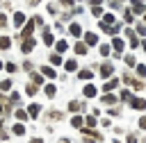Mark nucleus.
Listing matches in <instances>:
<instances>
[{
  "label": "nucleus",
  "instance_id": "nucleus-1",
  "mask_svg": "<svg viewBox=\"0 0 146 143\" xmlns=\"http://www.w3.org/2000/svg\"><path fill=\"white\" fill-rule=\"evenodd\" d=\"M23 23H25V14L16 11V14H14V27H16V30H21V27H23Z\"/></svg>",
  "mask_w": 146,
  "mask_h": 143
},
{
  "label": "nucleus",
  "instance_id": "nucleus-2",
  "mask_svg": "<svg viewBox=\"0 0 146 143\" xmlns=\"http://www.w3.org/2000/svg\"><path fill=\"white\" fill-rule=\"evenodd\" d=\"M84 41H87V45H96V43H98V34L87 32V34H84Z\"/></svg>",
  "mask_w": 146,
  "mask_h": 143
},
{
  "label": "nucleus",
  "instance_id": "nucleus-3",
  "mask_svg": "<svg viewBox=\"0 0 146 143\" xmlns=\"http://www.w3.org/2000/svg\"><path fill=\"white\" fill-rule=\"evenodd\" d=\"M68 32H71L73 36H80V34H82V30H80V25H78V23H71V27H68Z\"/></svg>",
  "mask_w": 146,
  "mask_h": 143
},
{
  "label": "nucleus",
  "instance_id": "nucleus-4",
  "mask_svg": "<svg viewBox=\"0 0 146 143\" xmlns=\"http://www.w3.org/2000/svg\"><path fill=\"white\" fill-rule=\"evenodd\" d=\"M52 41H55V39H52V34H50L48 30H43V43H46V45H52Z\"/></svg>",
  "mask_w": 146,
  "mask_h": 143
},
{
  "label": "nucleus",
  "instance_id": "nucleus-5",
  "mask_svg": "<svg viewBox=\"0 0 146 143\" xmlns=\"http://www.w3.org/2000/svg\"><path fill=\"white\" fill-rule=\"evenodd\" d=\"M32 48H34V41H32V39H27V41H25V43L21 45V50H23V52H30Z\"/></svg>",
  "mask_w": 146,
  "mask_h": 143
},
{
  "label": "nucleus",
  "instance_id": "nucleus-6",
  "mask_svg": "<svg viewBox=\"0 0 146 143\" xmlns=\"http://www.w3.org/2000/svg\"><path fill=\"white\" fill-rule=\"evenodd\" d=\"M9 43H11V41H9L7 36H0V48H2V50H7V48H9Z\"/></svg>",
  "mask_w": 146,
  "mask_h": 143
},
{
  "label": "nucleus",
  "instance_id": "nucleus-7",
  "mask_svg": "<svg viewBox=\"0 0 146 143\" xmlns=\"http://www.w3.org/2000/svg\"><path fill=\"white\" fill-rule=\"evenodd\" d=\"M50 61H52V64L57 66V64H62V57H59L57 52H52V54H50Z\"/></svg>",
  "mask_w": 146,
  "mask_h": 143
},
{
  "label": "nucleus",
  "instance_id": "nucleus-8",
  "mask_svg": "<svg viewBox=\"0 0 146 143\" xmlns=\"http://www.w3.org/2000/svg\"><path fill=\"white\" fill-rule=\"evenodd\" d=\"M75 52H78V54H84V52H87V45L78 43V45H75Z\"/></svg>",
  "mask_w": 146,
  "mask_h": 143
},
{
  "label": "nucleus",
  "instance_id": "nucleus-9",
  "mask_svg": "<svg viewBox=\"0 0 146 143\" xmlns=\"http://www.w3.org/2000/svg\"><path fill=\"white\" fill-rule=\"evenodd\" d=\"M110 73H112V64H103V75L107 77Z\"/></svg>",
  "mask_w": 146,
  "mask_h": 143
},
{
  "label": "nucleus",
  "instance_id": "nucleus-10",
  "mask_svg": "<svg viewBox=\"0 0 146 143\" xmlns=\"http://www.w3.org/2000/svg\"><path fill=\"white\" fill-rule=\"evenodd\" d=\"M48 14H57V2H50L48 5Z\"/></svg>",
  "mask_w": 146,
  "mask_h": 143
},
{
  "label": "nucleus",
  "instance_id": "nucleus-11",
  "mask_svg": "<svg viewBox=\"0 0 146 143\" xmlns=\"http://www.w3.org/2000/svg\"><path fill=\"white\" fill-rule=\"evenodd\" d=\"M103 23H114V16L112 14H103Z\"/></svg>",
  "mask_w": 146,
  "mask_h": 143
},
{
  "label": "nucleus",
  "instance_id": "nucleus-12",
  "mask_svg": "<svg viewBox=\"0 0 146 143\" xmlns=\"http://www.w3.org/2000/svg\"><path fill=\"white\" fill-rule=\"evenodd\" d=\"M112 45H114L116 50H121V48H123V41H121V39H114V41H112Z\"/></svg>",
  "mask_w": 146,
  "mask_h": 143
},
{
  "label": "nucleus",
  "instance_id": "nucleus-13",
  "mask_svg": "<svg viewBox=\"0 0 146 143\" xmlns=\"http://www.w3.org/2000/svg\"><path fill=\"white\" fill-rule=\"evenodd\" d=\"M66 50V41H57V52H64Z\"/></svg>",
  "mask_w": 146,
  "mask_h": 143
},
{
  "label": "nucleus",
  "instance_id": "nucleus-14",
  "mask_svg": "<svg viewBox=\"0 0 146 143\" xmlns=\"http://www.w3.org/2000/svg\"><path fill=\"white\" fill-rule=\"evenodd\" d=\"M5 27H7V16L0 14V30H5Z\"/></svg>",
  "mask_w": 146,
  "mask_h": 143
},
{
  "label": "nucleus",
  "instance_id": "nucleus-15",
  "mask_svg": "<svg viewBox=\"0 0 146 143\" xmlns=\"http://www.w3.org/2000/svg\"><path fill=\"white\" fill-rule=\"evenodd\" d=\"M125 64H128V66H135V57L128 54V57H125Z\"/></svg>",
  "mask_w": 146,
  "mask_h": 143
},
{
  "label": "nucleus",
  "instance_id": "nucleus-16",
  "mask_svg": "<svg viewBox=\"0 0 146 143\" xmlns=\"http://www.w3.org/2000/svg\"><path fill=\"white\" fill-rule=\"evenodd\" d=\"M75 68H78L75 61H68V64H66V70H75Z\"/></svg>",
  "mask_w": 146,
  "mask_h": 143
},
{
  "label": "nucleus",
  "instance_id": "nucleus-17",
  "mask_svg": "<svg viewBox=\"0 0 146 143\" xmlns=\"http://www.w3.org/2000/svg\"><path fill=\"white\" fill-rule=\"evenodd\" d=\"M89 77H91L89 70H82V73H80V79H89Z\"/></svg>",
  "mask_w": 146,
  "mask_h": 143
},
{
  "label": "nucleus",
  "instance_id": "nucleus-18",
  "mask_svg": "<svg viewBox=\"0 0 146 143\" xmlns=\"http://www.w3.org/2000/svg\"><path fill=\"white\" fill-rule=\"evenodd\" d=\"M137 34H141V36H144V34H146V27H144V25H137Z\"/></svg>",
  "mask_w": 146,
  "mask_h": 143
},
{
  "label": "nucleus",
  "instance_id": "nucleus-19",
  "mask_svg": "<svg viewBox=\"0 0 146 143\" xmlns=\"http://www.w3.org/2000/svg\"><path fill=\"white\" fill-rule=\"evenodd\" d=\"M43 73H46L48 77H55V70H52V68H43Z\"/></svg>",
  "mask_w": 146,
  "mask_h": 143
},
{
  "label": "nucleus",
  "instance_id": "nucleus-20",
  "mask_svg": "<svg viewBox=\"0 0 146 143\" xmlns=\"http://www.w3.org/2000/svg\"><path fill=\"white\" fill-rule=\"evenodd\" d=\"M94 93H96L94 86H87V89H84V95H94Z\"/></svg>",
  "mask_w": 146,
  "mask_h": 143
},
{
  "label": "nucleus",
  "instance_id": "nucleus-21",
  "mask_svg": "<svg viewBox=\"0 0 146 143\" xmlns=\"http://www.w3.org/2000/svg\"><path fill=\"white\" fill-rule=\"evenodd\" d=\"M100 52L103 54H110V45H100Z\"/></svg>",
  "mask_w": 146,
  "mask_h": 143
},
{
  "label": "nucleus",
  "instance_id": "nucleus-22",
  "mask_svg": "<svg viewBox=\"0 0 146 143\" xmlns=\"http://www.w3.org/2000/svg\"><path fill=\"white\" fill-rule=\"evenodd\" d=\"M16 118H21V120H25L27 116H25V111H16Z\"/></svg>",
  "mask_w": 146,
  "mask_h": 143
},
{
  "label": "nucleus",
  "instance_id": "nucleus-23",
  "mask_svg": "<svg viewBox=\"0 0 146 143\" xmlns=\"http://www.w3.org/2000/svg\"><path fill=\"white\" fill-rule=\"evenodd\" d=\"M57 2H62V5H66V7H73V0H57Z\"/></svg>",
  "mask_w": 146,
  "mask_h": 143
},
{
  "label": "nucleus",
  "instance_id": "nucleus-24",
  "mask_svg": "<svg viewBox=\"0 0 146 143\" xmlns=\"http://www.w3.org/2000/svg\"><path fill=\"white\" fill-rule=\"evenodd\" d=\"M137 70H139V75H146V66H139Z\"/></svg>",
  "mask_w": 146,
  "mask_h": 143
},
{
  "label": "nucleus",
  "instance_id": "nucleus-25",
  "mask_svg": "<svg viewBox=\"0 0 146 143\" xmlns=\"http://www.w3.org/2000/svg\"><path fill=\"white\" fill-rule=\"evenodd\" d=\"M100 2H103V0H89V5H94V7H96V5H100Z\"/></svg>",
  "mask_w": 146,
  "mask_h": 143
},
{
  "label": "nucleus",
  "instance_id": "nucleus-26",
  "mask_svg": "<svg viewBox=\"0 0 146 143\" xmlns=\"http://www.w3.org/2000/svg\"><path fill=\"white\" fill-rule=\"evenodd\" d=\"M27 2H30V5H36V2H39V0H27Z\"/></svg>",
  "mask_w": 146,
  "mask_h": 143
},
{
  "label": "nucleus",
  "instance_id": "nucleus-27",
  "mask_svg": "<svg viewBox=\"0 0 146 143\" xmlns=\"http://www.w3.org/2000/svg\"><path fill=\"white\" fill-rule=\"evenodd\" d=\"M144 18H146V16H144Z\"/></svg>",
  "mask_w": 146,
  "mask_h": 143
}]
</instances>
